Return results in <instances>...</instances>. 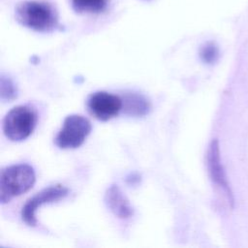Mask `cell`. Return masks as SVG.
<instances>
[{
	"label": "cell",
	"instance_id": "3957f363",
	"mask_svg": "<svg viewBox=\"0 0 248 248\" xmlns=\"http://www.w3.org/2000/svg\"><path fill=\"white\" fill-rule=\"evenodd\" d=\"M37 122L36 111L28 106L13 108L3 120V132L13 141L27 139L35 129Z\"/></svg>",
	"mask_w": 248,
	"mask_h": 248
},
{
	"label": "cell",
	"instance_id": "7a4b0ae2",
	"mask_svg": "<svg viewBox=\"0 0 248 248\" xmlns=\"http://www.w3.org/2000/svg\"><path fill=\"white\" fill-rule=\"evenodd\" d=\"M35 172L31 166L19 164L7 167L0 174V202H9L15 197L27 192L35 183Z\"/></svg>",
	"mask_w": 248,
	"mask_h": 248
},
{
	"label": "cell",
	"instance_id": "6da1fadb",
	"mask_svg": "<svg viewBox=\"0 0 248 248\" xmlns=\"http://www.w3.org/2000/svg\"><path fill=\"white\" fill-rule=\"evenodd\" d=\"M16 19L22 26L38 32L53 31L58 25V14L46 1L25 0L15 10Z\"/></svg>",
	"mask_w": 248,
	"mask_h": 248
},
{
	"label": "cell",
	"instance_id": "9c48e42d",
	"mask_svg": "<svg viewBox=\"0 0 248 248\" xmlns=\"http://www.w3.org/2000/svg\"><path fill=\"white\" fill-rule=\"evenodd\" d=\"M124 108L131 115H144L148 112L150 105L141 95L129 94L124 98Z\"/></svg>",
	"mask_w": 248,
	"mask_h": 248
},
{
	"label": "cell",
	"instance_id": "7c38bea8",
	"mask_svg": "<svg viewBox=\"0 0 248 248\" xmlns=\"http://www.w3.org/2000/svg\"><path fill=\"white\" fill-rule=\"evenodd\" d=\"M200 56L202 60L206 64H212L216 62L219 56V49L215 43L207 42L200 49Z\"/></svg>",
	"mask_w": 248,
	"mask_h": 248
},
{
	"label": "cell",
	"instance_id": "ba28073f",
	"mask_svg": "<svg viewBox=\"0 0 248 248\" xmlns=\"http://www.w3.org/2000/svg\"><path fill=\"white\" fill-rule=\"evenodd\" d=\"M105 201L109 210L118 218L127 219L133 215V208L128 199L117 185H111L108 188Z\"/></svg>",
	"mask_w": 248,
	"mask_h": 248
},
{
	"label": "cell",
	"instance_id": "52a82bcc",
	"mask_svg": "<svg viewBox=\"0 0 248 248\" xmlns=\"http://www.w3.org/2000/svg\"><path fill=\"white\" fill-rule=\"evenodd\" d=\"M90 112L99 120L107 121L114 117L122 108L123 101L120 97L105 91L91 95L87 103Z\"/></svg>",
	"mask_w": 248,
	"mask_h": 248
},
{
	"label": "cell",
	"instance_id": "8fae6325",
	"mask_svg": "<svg viewBox=\"0 0 248 248\" xmlns=\"http://www.w3.org/2000/svg\"><path fill=\"white\" fill-rule=\"evenodd\" d=\"M17 96V89L14 81L4 75L0 78V98L2 101H12Z\"/></svg>",
	"mask_w": 248,
	"mask_h": 248
},
{
	"label": "cell",
	"instance_id": "5b68a950",
	"mask_svg": "<svg viewBox=\"0 0 248 248\" xmlns=\"http://www.w3.org/2000/svg\"><path fill=\"white\" fill-rule=\"evenodd\" d=\"M206 162H207V170L208 174L211 179V181L214 183L216 187L219 188V190L222 192L224 197L227 200V202L232 206L233 204V197L231 190V187L229 185L227 176L225 174V170L221 162V156H220V147L219 142L217 140H213L207 150V156H206Z\"/></svg>",
	"mask_w": 248,
	"mask_h": 248
},
{
	"label": "cell",
	"instance_id": "277c9868",
	"mask_svg": "<svg viewBox=\"0 0 248 248\" xmlns=\"http://www.w3.org/2000/svg\"><path fill=\"white\" fill-rule=\"evenodd\" d=\"M91 129L90 121L84 116L79 114L68 115L55 138V143L63 149L77 148L83 143Z\"/></svg>",
	"mask_w": 248,
	"mask_h": 248
},
{
	"label": "cell",
	"instance_id": "8992f818",
	"mask_svg": "<svg viewBox=\"0 0 248 248\" xmlns=\"http://www.w3.org/2000/svg\"><path fill=\"white\" fill-rule=\"evenodd\" d=\"M68 194V189L61 185L50 186L48 188L44 189L33 198L27 201L25 205L22 207L21 217L22 220L29 226H36V211L37 209L47 202L58 201Z\"/></svg>",
	"mask_w": 248,
	"mask_h": 248
},
{
	"label": "cell",
	"instance_id": "30bf717a",
	"mask_svg": "<svg viewBox=\"0 0 248 248\" xmlns=\"http://www.w3.org/2000/svg\"><path fill=\"white\" fill-rule=\"evenodd\" d=\"M108 0H72V7L77 13L99 14L104 12Z\"/></svg>",
	"mask_w": 248,
	"mask_h": 248
}]
</instances>
